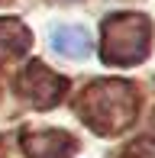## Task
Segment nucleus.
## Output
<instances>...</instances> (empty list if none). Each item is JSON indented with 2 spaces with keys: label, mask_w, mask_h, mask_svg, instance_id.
Listing matches in <instances>:
<instances>
[{
  "label": "nucleus",
  "mask_w": 155,
  "mask_h": 158,
  "mask_svg": "<svg viewBox=\"0 0 155 158\" xmlns=\"http://www.w3.org/2000/svg\"><path fill=\"white\" fill-rule=\"evenodd\" d=\"M145 39V19L139 16H116L107 23V61H132V58H142V48L145 42H136Z\"/></svg>",
  "instance_id": "nucleus-1"
},
{
  "label": "nucleus",
  "mask_w": 155,
  "mask_h": 158,
  "mask_svg": "<svg viewBox=\"0 0 155 158\" xmlns=\"http://www.w3.org/2000/svg\"><path fill=\"white\" fill-rule=\"evenodd\" d=\"M52 45L58 48V52H65V55H84L87 52V45H90V39H87V32L84 29H78V26H65V29H58L52 35Z\"/></svg>",
  "instance_id": "nucleus-2"
}]
</instances>
